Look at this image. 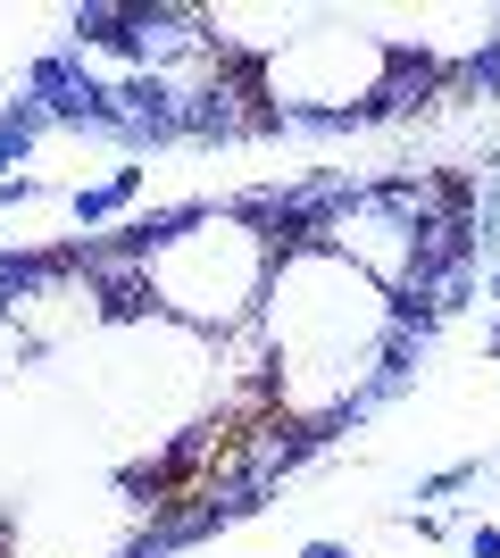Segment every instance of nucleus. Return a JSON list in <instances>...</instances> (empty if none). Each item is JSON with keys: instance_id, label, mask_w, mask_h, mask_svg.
<instances>
[{"instance_id": "obj_2", "label": "nucleus", "mask_w": 500, "mask_h": 558, "mask_svg": "<svg viewBox=\"0 0 500 558\" xmlns=\"http://www.w3.org/2000/svg\"><path fill=\"white\" fill-rule=\"evenodd\" d=\"M276 367H376L383 333H392V292L376 276H358L351 258H333L326 242H292L267 267L259 326Z\"/></svg>"}, {"instance_id": "obj_3", "label": "nucleus", "mask_w": 500, "mask_h": 558, "mask_svg": "<svg viewBox=\"0 0 500 558\" xmlns=\"http://www.w3.org/2000/svg\"><path fill=\"white\" fill-rule=\"evenodd\" d=\"M401 84V50L367 25H292L259 59V100L276 117H358Z\"/></svg>"}, {"instance_id": "obj_1", "label": "nucleus", "mask_w": 500, "mask_h": 558, "mask_svg": "<svg viewBox=\"0 0 500 558\" xmlns=\"http://www.w3.org/2000/svg\"><path fill=\"white\" fill-rule=\"evenodd\" d=\"M267 267H276V242L259 233V217L209 209L143 251V301L159 326L192 333V342H234L259 326Z\"/></svg>"}, {"instance_id": "obj_4", "label": "nucleus", "mask_w": 500, "mask_h": 558, "mask_svg": "<svg viewBox=\"0 0 500 558\" xmlns=\"http://www.w3.org/2000/svg\"><path fill=\"white\" fill-rule=\"evenodd\" d=\"M317 242H326L333 258H351L358 276H376L383 292L417 283V267H426V233H417L401 192H358V201H342V209L317 226Z\"/></svg>"}]
</instances>
